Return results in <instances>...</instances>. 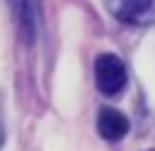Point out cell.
Segmentation results:
<instances>
[{
	"label": "cell",
	"mask_w": 155,
	"mask_h": 151,
	"mask_svg": "<svg viewBox=\"0 0 155 151\" xmlns=\"http://www.w3.org/2000/svg\"><path fill=\"white\" fill-rule=\"evenodd\" d=\"M126 83H128V71H126V63L116 54L104 51L94 58V85L102 95L116 97L124 93Z\"/></svg>",
	"instance_id": "cell-1"
},
{
	"label": "cell",
	"mask_w": 155,
	"mask_h": 151,
	"mask_svg": "<svg viewBox=\"0 0 155 151\" xmlns=\"http://www.w3.org/2000/svg\"><path fill=\"white\" fill-rule=\"evenodd\" d=\"M109 15L124 24L150 27L155 24V0H104Z\"/></svg>",
	"instance_id": "cell-2"
},
{
	"label": "cell",
	"mask_w": 155,
	"mask_h": 151,
	"mask_svg": "<svg viewBox=\"0 0 155 151\" xmlns=\"http://www.w3.org/2000/svg\"><path fill=\"white\" fill-rule=\"evenodd\" d=\"M131 129V122L124 112L114 110V107H102L97 114V132L102 139L107 141H121Z\"/></svg>",
	"instance_id": "cell-3"
},
{
	"label": "cell",
	"mask_w": 155,
	"mask_h": 151,
	"mask_svg": "<svg viewBox=\"0 0 155 151\" xmlns=\"http://www.w3.org/2000/svg\"><path fill=\"white\" fill-rule=\"evenodd\" d=\"M15 17H17V24L22 29V37L27 41H34V34H36V7H34V0H7Z\"/></svg>",
	"instance_id": "cell-4"
},
{
	"label": "cell",
	"mask_w": 155,
	"mask_h": 151,
	"mask_svg": "<svg viewBox=\"0 0 155 151\" xmlns=\"http://www.w3.org/2000/svg\"><path fill=\"white\" fill-rule=\"evenodd\" d=\"M2 144H5V122L0 117V149H2Z\"/></svg>",
	"instance_id": "cell-5"
}]
</instances>
